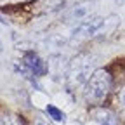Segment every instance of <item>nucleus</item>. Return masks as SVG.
Segmentation results:
<instances>
[{"instance_id":"9d476101","label":"nucleus","mask_w":125,"mask_h":125,"mask_svg":"<svg viewBox=\"0 0 125 125\" xmlns=\"http://www.w3.org/2000/svg\"><path fill=\"white\" fill-rule=\"evenodd\" d=\"M116 104H118V109L122 111V115H125V83L116 90Z\"/></svg>"},{"instance_id":"f03ea898","label":"nucleus","mask_w":125,"mask_h":125,"mask_svg":"<svg viewBox=\"0 0 125 125\" xmlns=\"http://www.w3.org/2000/svg\"><path fill=\"white\" fill-rule=\"evenodd\" d=\"M111 83H113V78L108 70L104 68L94 70V73L90 75V78L85 83V99L89 103L104 101L109 90H111Z\"/></svg>"},{"instance_id":"7ed1b4c3","label":"nucleus","mask_w":125,"mask_h":125,"mask_svg":"<svg viewBox=\"0 0 125 125\" xmlns=\"http://www.w3.org/2000/svg\"><path fill=\"white\" fill-rule=\"evenodd\" d=\"M103 30H104V18H97V16H89V18L78 21L73 30L70 40L76 42V40H83V38H96V37H103Z\"/></svg>"},{"instance_id":"0eeeda50","label":"nucleus","mask_w":125,"mask_h":125,"mask_svg":"<svg viewBox=\"0 0 125 125\" xmlns=\"http://www.w3.org/2000/svg\"><path fill=\"white\" fill-rule=\"evenodd\" d=\"M47 66H49V73L52 71L54 78L62 76V71H64V57H62L61 54H52V56L49 57Z\"/></svg>"},{"instance_id":"9b49d317","label":"nucleus","mask_w":125,"mask_h":125,"mask_svg":"<svg viewBox=\"0 0 125 125\" xmlns=\"http://www.w3.org/2000/svg\"><path fill=\"white\" fill-rule=\"evenodd\" d=\"M5 2H19V0H0V4H5Z\"/></svg>"},{"instance_id":"423d86ee","label":"nucleus","mask_w":125,"mask_h":125,"mask_svg":"<svg viewBox=\"0 0 125 125\" xmlns=\"http://www.w3.org/2000/svg\"><path fill=\"white\" fill-rule=\"evenodd\" d=\"M92 5L94 2L92 0H82V2H76L66 14V19L68 21H82L85 18H89L90 12H92Z\"/></svg>"},{"instance_id":"6e6552de","label":"nucleus","mask_w":125,"mask_h":125,"mask_svg":"<svg viewBox=\"0 0 125 125\" xmlns=\"http://www.w3.org/2000/svg\"><path fill=\"white\" fill-rule=\"evenodd\" d=\"M0 120H2L4 125H24L23 118H21L19 115L12 113V111H5L2 116H0Z\"/></svg>"},{"instance_id":"20e7f679","label":"nucleus","mask_w":125,"mask_h":125,"mask_svg":"<svg viewBox=\"0 0 125 125\" xmlns=\"http://www.w3.org/2000/svg\"><path fill=\"white\" fill-rule=\"evenodd\" d=\"M23 64L28 68V71L35 76H43L49 73V66L47 62L35 52V51H26L23 54Z\"/></svg>"},{"instance_id":"1a4fd4ad","label":"nucleus","mask_w":125,"mask_h":125,"mask_svg":"<svg viewBox=\"0 0 125 125\" xmlns=\"http://www.w3.org/2000/svg\"><path fill=\"white\" fill-rule=\"evenodd\" d=\"M45 111L49 115V118H52L54 122H64V113H62L61 109H57L54 104H47Z\"/></svg>"},{"instance_id":"f8f14e48","label":"nucleus","mask_w":125,"mask_h":125,"mask_svg":"<svg viewBox=\"0 0 125 125\" xmlns=\"http://www.w3.org/2000/svg\"><path fill=\"white\" fill-rule=\"evenodd\" d=\"M115 4H118V5H122V4H125V0H115Z\"/></svg>"},{"instance_id":"f257e3e1","label":"nucleus","mask_w":125,"mask_h":125,"mask_svg":"<svg viewBox=\"0 0 125 125\" xmlns=\"http://www.w3.org/2000/svg\"><path fill=\"white\" fill-rule=\"evenodd\" d=\"M94 64H96V57L89 52H80L76 54L66 68V83L68 89H78L87 83L90 75L94 73Z\"/></svg>"},{"instance_id":"39448f33","label":"nucleus","mask_w":125,"mask_h":125,"mask_svg":"<svg viewBox=\"0 0 125 125\" xmlns=\"http://www.w3.org/2000/svg\"><path fill=\"white\" fill-rule=\"evenodd\" d=\"M90 118L96 122L97 125H120V120L118 116L108 109L104 106H94L90 108Z\"/></svg>"}]
</instances>
